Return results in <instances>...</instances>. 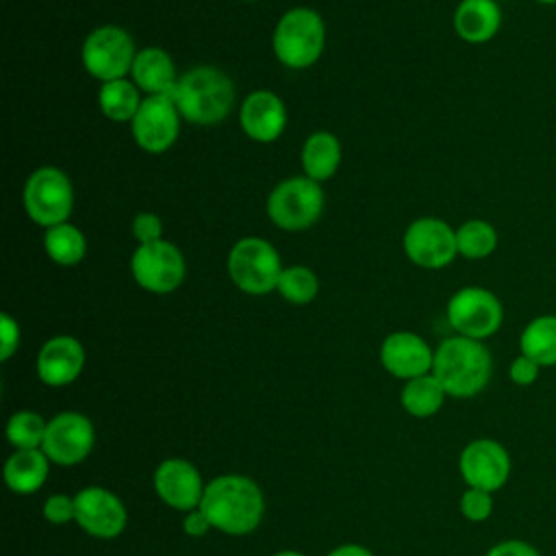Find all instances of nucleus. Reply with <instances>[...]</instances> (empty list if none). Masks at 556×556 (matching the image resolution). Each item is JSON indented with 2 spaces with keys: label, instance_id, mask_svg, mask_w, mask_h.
Wrapping results in <instances>:
<instances>
[{
  "label": "nucleus",
  "instance_id": "f257e3e1",
  "mask_svg": "<svg viewBox=\"0 0 556 556\" xmlns=\"http://www.w3.org/2000/svg\"><path fill=\"white\" fill-rule=\"evenodd\" d=\"M200 510L206 515L211 528L230 536H243L258 528L265 513V497L252 478L224 473L206 484Z\"/></svg>",
  "mask_w": 556,
  "mask_h": 556
},
{
  "label": "nucleus",
  "instance_id": "f03ea898",
  "mask_svg": "<svg viewBox=\"0 0 556 556\" xmlns=\"http://www.w3.org/2000/svg\"><path fill=\"white\" fill-rule=\"evenodd\" d=\"M432 374L450 397H473L491 380L493 358L489 348L469 337H450L434 350Z\"/></svg>",
  "mask_w": 556,
  "mask_h": 556
},
{
  "label": "nucleus",
  "instance_id": "7ed1b4c3",
  "mask_svg": "<svg viewBox=\"0 0 556 556\" xmlns=\"http://www.w3.org/2000/svg\"><path fill=\"white\" fill-rule=\"evenodd\" d=\"M172 100L185 119L193 124H217L232 109L235 87L222 70L195 67L178 78Z\"/></svg>",
  "mask_w": 556,
  "mask_h": 556
},
{
  "label": "nucleus",
  "instance_id": "20e7f679",
  "mask_svg": "<svg viewBox=\"0 0 556 556\" xmlns=\"http://www.w3.org/2000/svg\"><path fill=\"white\" fill-rule=\"evenodd\" d=\"M326 41V28L321 17L306 7L287 11L274 30V52L278 61L293 70L313 65Z\"/></svg>",
  "mask_w": 556,
  "mask_h": 556
},
{
  "label": "nucleus",
  "instance_id": "39448f33",
  "mask_svg": "<svg viewBox=\"0 0 556 556\" xmlns=\"http://www.w3.org/2000/svg\"><path fill=\"white\" fill-rule=\"evenodd\" d=\"M228 271L241 291L250 295H265L278 287L282 265L269 241L245 237L232 245L228 254Z\"/></svg>",
  "mask_w": 556,
  "mask_h": 556
},
{
  "label": "nucleus",
  "instance_id": "423d86ee",
  "mask_svg": "<svg viewBox=\"0 0 556 556\" xmlns=\"http://www.w3.org/2000/svg\"><path fill=\"white\" fill-rule=\"evenodd\" d=\"M324 211V191L308 176H293L269 193L267 215L282 230H304L319 219Z\"/></svg>",
  "mask_w": 556,
  "mask_h": 556
},
{
  "label": "nucleus",
  "instance_id": "0eeeda50",
  "mask_svg": "<svg viewBox=\"0 0 556 556\" xmlns=\"http://www.w3.org/2000/svg\"><path fill=\"white\" fill-rule=\"evenodd\" d=\"M24 206L28 217L46 228L63 224L74 206L70 178L56 167L35 169L24 187Z\"/></svg>",
  "mask_w": 556,
  "mask_h": 556
},
{
  "label": "nucleus",
  "instance_id": "6e6552de",
  "mask_svg": "<svg viewBox=\"0 0 556 556\" xmlns=\"http://www.w3.org/2000/svg\"><path fill=\"white\" fill-rule=\"evenodd\" d=\"M447 321L460 337L482 341L500 330L504 308L489 289L463 287L447 302Z\"/></svg>",
  "mask_w": 556,
  "mask_h": 556
},
{
  "label": "nucleus",
  "instance_id": "1a4fd4ad",
  "mask_svg": "<svg viewBox=\"0 0 556 556\" xmlns=\"http://www.w3.org/2000/svg\"><path fill=\"white\" fill-rule=\"evenodd\" d=\"M135 56L132 37L119 26H100L83 43V65L102 83L124 78L132 70Z\"/></svg>",
  "mask_w": 556,
  "mask_h": 556
},
{
  "label": "nucleus",
  "instance_id": "9d476101",
  "mask_svg": "<svg viewBox=\"0 0 556 556\" xmlns=\"http://www.w3.org/2000/svg\"><path fill=\"white\" fill-rule=\"evenodd\" d=\"M93 443L96 428L91 419L78 410H63L48 421L41 450L50 463L70 467L83 463L91 454Z\"/></svg>",
  "mask_w": 556,
  "mask_h": 556
},
{
  "label": "nucleus",
  "instance_id": "9b49d317",
  "mask_svg": "<svg viewBox=\"0 0 556 556\" xmlns=\"http://www.w3.org/2000/svg\"><path fill=\"white\" fill-rule=\"evenodd\" d=\"M135 282L150 293H172L185 278V258L169 241L139 245L130 258Z\"/></svg>",
  "mask_w": 556,
  "mask_h": 556
},
{
  "label": "nucleus",
  "instance_id": "f8f14e48",
  "mask_svg": "<svg viewBox=\"0 0 556 556\" xmlns=\"http://www.w3.org/2000/svg\"><path fill=\"white\" fill-rule=\"evenodd\" d=\"M458 471L467 486L500 491L513 471L508 450L495 439H473L458 456Z\"/></svg>",
  "mask_w": 556,
  "mask_h": 556
},
{
  "label": "nucleus",
  "instance_id": "ddd939ff",
  "mask_svg": "<svg viewBox=\"0 0 556 556\" xmlns=\"http://www.w3.org/2000/svg\"><path fill=\"white\" fill-rule=\"evenodd\" d=\"M404 252L419 267L441 269L458 254L456 230H452L443 219L421 217L406 228Z\"/></svg>",
  "mask_w": 556,
  "mask_h": 556
},
{
  "label": "nucleus",
  "instance_id": "4468645a",
  "mask_svg": "<svg viewBox=\"0 0 556 556\" xmlns=\"http://www.w3.org/2000/svg\"><path fill=\"white\" fill-rule=\"evenodd\" d=\"M76 523L96 539H115L124 532L128 513L124 502L109 489L91 484L74 495Z\"/></svg>",
  "mask_w": 556,
  "mask_h": 556
},
{
  "label": "nucleus",
  "instance_id": "2eb2a0df",
  "mask_svg": "<svg viewBox=\"0 0 556 556\" xmlns=\"http://www.w3.org/2000/svg\"><path fill=\"white\" fill-rule=\"evenodd\" d=\"M178 109L167 96H148L132 117V137L150 154L169 150L178 137Z\"/></svg>",
  "mask_w": 556,
  "mask_h": 556
},
{
  "label": "nucleus",
  "instance_id": "dca6fc26",
  "mask_svg": "<svg viewBox=\"0 0 556 556\" xmlns=\"http://www.w3.org/2000/svg\"><path fill=\"white\" fill-rule=\"evenodd\" d=\"M152 482L161 502L180 513L200 508L206 489L198 467L185 458H165L154 469Z\"/></svg>",
  "mask_w": 556,
  "mask_h": 556
},
{
  "label": "nucleus",
  "instance_id": "f3484780",
  "mask_svg": "<svg viewBox=\"0 0 556 556\" xmlns=\"http://www.w3.org/2000/svg\"><path fill=\"white\" fill-rule=\"evenodd\" d=\"M380 363L391 376L402 380H413L417 376L432 371L434 352L419 334L400 330V332H391L382 341Z\"/></svg>",
  "mask_w": 556,
  "mask_h": 556
},
{
  "label": "nucleus",
  "instance_id": "a211bd4d",
  "mask_svg": "<svg viewBox=\"0 0 556 556\" xmlns=\"http://www.w3.org/2000/svg\"><path fill=\"white\" fill-rule=\"evenodd\" d=\"M85 367V348L70 334L48 339L37 354V376L48 387L72 384Z\"/></svg>",
  "mask_w": 556,
  "mask_h": 556
},
{
  "label": "nucleus",
  "instance_id": "6ab92c4d",
  "mask_svg": "<svg viewBox=\"0 0 556 556\" xmlns=\"http://www.w3.org/2000/svg\"><path fill=\"white\" fill-rule=\"evenodd\" d=\"M239 122L250 139L269 143L282 135L287 124V111L282 100L274 91L258 89L243 100Z\"/></svg>",
  "mask_w": 556,
  "mask_h": 556
},
{
  "label": "nucleus",
  "instance_id": "aec40b11",
  "mask_svg": "<svg viewBox=\"0 0 556 556\" xmlns=\"http://www.w3.org/2000/svg\"><path fill=\"white\" fill-rule=\"evenodd\" d=\"M132 80L150 96H167L172 100L176 89V67L172 56L161 48H146L135 56Z\"/></svg>",
  "mask_w": 556,
  "mask_h": 556
},
{
  "label": "nucleus",
  "instance_id": "412c9836",
  "mask_svg": "<svg viewBox=\"0 0 556 556\" xmlns=\"http://www.w3.org/2000/svg\"><path fill=\"white\" fill-rule=\"evenodd\" d=\"M502 26L497 0H463L454 11V30L469 43H484Z\"/></svg>",
  "mask_w": 556,
  "mask_h": 556
},
{
  "label": "nucleus",
  "instance_id": "4be33fe9",
  "mask_svg": "<svg viewBox=\"0 0 556 556\" xmlns=\"http://www.w3.org/2000/svg\"><path fill=\"white\" fill-rule=\"evenodd\" d=\"M50 471V458L41 447L15 450L4 463V482L17 495H30L43 486Z\"/></svg>",
  "mask_w": 556,
  "mask_h": 556
},
{
  "label": "nucleus",
  "instance_id": "5701e85b",
  "mask_svg": "<svg viewBox=\"0 0 556 556\" xmlns=\"http://www.w3.org/2000/svg\"><path fill=\"white\" fill-rule=\"evenodd\" d=\"M519 352L536 361L541 367L556 365V315H539L530 319L519 334Z\"/></svg>",
  "mask_w": 556,
  "mask_h": 556
},
{
  "label": "nucleus",
  "instance_id": "b1692460",
  "mask_svg": "<svg viewBox=\"0 0 556 556\" xmlns=\"http://www.w3.org/2000/svg\"><path fill=\"white\" fill-rule=\"evenodd\" d=\"M445 397H447V393L441 387V382L434 378L432 371L417 376L413 380H406L402 387V393H400L402 408L408 415L419 417V419L437 415L441 410Z\"/></svg>",
  "mask_w": 556,
  "mask_h": 556
},
{
  "label": "nucleus",
  "instance_id": "393cba45",
  "mask_svg": "<svg viewBox=\"0 0 556 556\" xmlns=\"http://www.w3.org/2000/svg\"><path fill=\"white\" fill-rule=\"evenodd\" d=\"M341 163L339 139L326 130L313 132L302 148V167L308 178L326 180L330 178Z\"/></svg>",
  "mask_w": 556,
  "mask_h": 556
},
{
  "label": "nucleus",
  "instance_id": "a878e982",
  "mask_svg": "<svg viewBox=\"0 0 556 556\" xmlns=\"http://www.w3.org/2000/svg\"><path fill=\"white\" fill-rule=\"evenodd\" d=\"M98 100H100L102 113L113 122H128V119L132 122V117L141 106L137 85L126 78L102 83Z\"/></svg>",
  "mask_w": 556,
  "mask_h": 556
},
{
  "label": "nucleus",
  "instance_id": "bb28decb",
  "mask_svg": "<svg viewBox=\"0 0 556 556\" xmlns=\"http://www.w3.org/2000/svg\"><path fill=\"white\" fill-rule=\"evenodd\" d=\"M43 248L54 263L76 265L83 261V256L87 252V241H85V235L76 226L63 222V224L46 230Z\"/></svg>",
  "mask_w": 556,
  "mask_h": 556
},
{
  "label": "nucleus",
  "instance_id": "cd10ccee",
  "mask_svg": "<svg viewBox=\"0 0 556 556\" xmlns=\"http://www.w3.org/2000/svg\"><path fill=\"white\" fill-rule=\"evenodd\" d=\"M456 248L465 258H486L497 248V230L484 219H469L456 230Z\"/></svg>",
  "mask_w": 556,
  "mask_h": 556
},
{
  "label": "nucleus",
  "instance_id": "c85d7f7f",
  "mask_svg": "<svg viewBox=\"0 0 556 556\" xmlns=\"http://www.w3.org/2000/svg\"><path fill=\"white\" fill-rule=\"evenodd\" d=\"M48 421L35 410H17L7 421V441L15 450L41 447Z\"/></svg>",
  "mask_w": 556,
  "mask_h": 556
},
{
  "label": "nucleus",
  "instance_id": "c756f323",
  "mask_svg": "<svg viewBox=\"0 0 556 556\" xmlns=\"http://www.w3.org/2000/svg\"><path fill=\"white\" fill-rule=\"evenodd\" d=\"M276 289L291 304H308L317 295L319 282H317V276L308 267L293 265V267L282 269Z\"/></svg>",
  "mask_w": 556,
  "mask_h": 556
},
{
  "label": "nucleus",
  "instance_id": "7c9ffc66",
  "mask_svg": "<svg viewBox=\"0 0 556 556\" xmlns=\"http://www.w3.org/2000/svg\"><path fill=\"white\" fill-rule=\"evenodd\" d=\"M460 513L467 521H486L493 513V493L491 491H484V489H473V486H467L460 495Z\"/></svg>",
  "mask_w": 556,
  "mask_h": 556
},
{
  "label": "nucleus",
  "instance_id": "2f4dec72",
  "mask_svg": "<svg viewBox=\"0 0 556 556\" xmlns=\"http://www.w3.org/2000/svg\"><path fill=\"white\" fill-rule=\"evenodd\" d=\"M43 519L52 526H65L70 521L76 519V504L74 497L65 495V493H54L43 502Z\"/></svg>",
  "mask_w": 556,
  "mask_h": 556
},
{
  "label": "nucleus",
  "instance_id": "473e14b6",
  "mask_svg": "<svg viewBox=\"0 0 556 556\" xmlns=\"http://www.w3.org/2000/svg\"><path fill=\"white\" fill-rule=\"evenodd\" d=\"M539 374H541V365H539L536 361H532L530 356L521 354V352H519V356H515V358L510 361V365H508V378H510L517 387H530V384H534L536 378H539Z\"/></svg>",
  "mask_w": 556,
  "mask_h": 556
},
{
  "label": "nucleus",
  "instance_id": "72a5a7b5",
  "mask_svg": "<svg viewBox=\"0 0 556 556\" xmlns=\"http://www.w3.org/2000/svg\"><path fill=\"white\" fill-rule=\"evenodd\" d=\"M161 232H163V226H161V219L154 213H139V215H135V219H132V235L139 241V245L159 241Z\"/></svg>",
  "mask_w": 556,
  "mask_h": 556
},
{
  "label": "nucleus",
  "instance_id": "f704fd0d",
  "mask_svg": "<svg viewBox=\"0 0 556 556\" xmlns=\"http://www.w3.org/2000/svg\"><path fill=\"white\" fill-rule=\"evenodd\" d=\"M0 361H9L20 345V326L9 313L0 315Z\"/></svg>",
  "mask_w": 556,
  "mask_h": 556
},
{
  "label": "nucleus",
  "instance_id": "c9c22d12",
  "mask_svg": "<svg viewBox=\"0 0 556 556\" xmlns=\"http://www.w3.org/2000/svg\"><path fill=\"white\" fill-rule=\"evenodd\" d=\"M484 556H541L534 545L521 539H506L495 543Z\"/></svg>",
  "mask_w": 556,
  "mask_h": 556
},
{
  "label": "nucleus",
  "instance_id": "e433bc0d",
  "mask_svg": "<svg viewBox=\"0 0 556 556\" xmlns=\"http://www.w3.org/2000/svg\"><path fill=\"white\" fill-rule=\"evenodd\" d=\"M182 530L187 536H193V539H200L204 536L208 530H211V523L206 519V515L195 508V510H189L185 513V519H182Z\"/></svg>",
  "mask_w": 556,
  "mask_h": 556
},
{
  "label": "nucleus",
  "instance_id": "4c0bfd02",
  "mask_svg": "<svg viewBox=\"0 0 556 556\" xmlns=\"http://www.w3.org/2000/svg\"><path fill=\"white\" fill-rule=\"evenodd\" d=\"M326 556H374V554H371V549H367V547H363L358 543H345V545L334 547Z\"/></svg>",
  "mask_w": 556,
  "mask_h": 556
},
{
  "label": "nucleus",
  "instance_id": "58836bf2",
  "mask_svg": "<svg viewBox=\"0 0 556 556\" xmlns=\"http://www.w3.org/2000/svg\"><path fill=\"white\" fill-rule=\"evenodd\" d=\"M271 556H304L302 552H295V549H282V552H276Z\"/></svg>",
  "mask_w": 556,
  "mask_h": 556
},
{
  "label": "nucleus",
  "instance_id": "ea45409f",
  "mask_svg": "<svg viewBox=\"0 0 556 556\" xmlns=\"http://www.w3.org/2000/svg\"><path fill=\"white\" fill-rule=\"evenodd\" d=\"M536 2H541V4H556V0H536Z\"/></svg>",
  "mask_w": 556,
  "mask_h": 556
},
{
  "label": "nucleus",
  "instance_id": "a19ab883",
  "mask_svg": "<svg viewBox=\"0 0 556 556\" xmlns=\"http://www.w3.org/2000/svg\"><path fill=\"white\" fill-rule=\"evenodd\" d=\"M245 2H254V0H245Z\"/></svg>",
  "mask_w": 556,
  "mask_h": 556
}]
</instances>
